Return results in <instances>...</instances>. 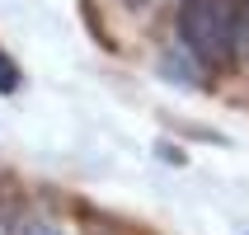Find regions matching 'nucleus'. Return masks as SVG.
<instances>
[{
    "instance_id": "f257e3e1",
    "label": "nucleus",
    "mask_w": 249,
    "mask_h": 235,
    "mask_svg": "<svg viewBox=\"0 0 249 235\" xmlns=\"http://www.w3.org/2000/svg\"><path fill=\"white\" fill-rule=\"evenodd\" d=\"M245 10L235 0H188L179 14V33L202 61H226L240 42Z\"/></svg>"
},
{
    "instance_id": "f03ea898",
    "label": "nucleus",
    "mask_w": 249,
    "mask_h": 235,
    "mask_svg": "<svg viewBox=\"0 0 249 235\" xmlns=\"http://www.w3.org/2000/svg\"><path fill=\"white\" fill-rule=\"evenodd\" d=\"M14 85H19V71H14L10 61H5V56H0V94H10Z\"/></svg>"
}]
</instances>
